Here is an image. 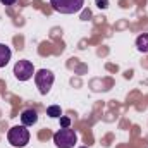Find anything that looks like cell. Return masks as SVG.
I'll list each match as a JSON object with an SVG mask.
<instances>
[{
	"label": "cell",
	"mask_w": 148,
	"mask_h": 148,
	"mask_svg": "<svg viewBox=\"0 0 148 148\" xmlns=\"http://www.w3.org/2000/svg\"><path fill=\"white\" fill-rule=\"evenodd\" d=\"M7 140L14 148H24L29 143V131L28 126L21 124V126H12L7 131Z\"/></svg>",
	"instance_id": "1"
},
{
	"label": "cell",
	"mask_w": 148,
	"mask_h": 148,
	"mask_svg": "<svg viewBox=\"0 0 148 148\" xmlns=\"http://www.w3.org/2000/svg\"><path fill=\"white\" fill-rule=\"evenodd\" d=\"M53 143L57 148H74L77 143V134L71 127H60L53 134Z\"/></svg>",
	"instance_id": "2"
},
{
	"label": "cell",
	"mask_w": 148,
	"mask_h": 148,
	"mask_svg": "<svg viewBox=\"0 0 148 148\" xmlns=\"http://www.w3.org/2000/svg\"><path fill=\"white\" fill-rule=\"evenodd\" d=\"M50 5L55 12L60 14H76L83 9L84 0H50Z\"/></svg>",
	"instance_id": "3"
},
{
	"label": "cell",
	"mask_w": 148,
	"mask_h": 148,
	"mask_svg": "<svg viewBox=\"0 0 148 148\" xmlns=\"http://www.w3.org/2000/svg\"><path fill=\"white\" fill-rule=\"evenodd\" d=\"M53 81H55V76H53V73L50 69H40V71L35 73V83H36L38 91L41 95H47L52 90Z\"/></svg>",
	"instance_id": "4"
},
{
	"label": "cell",
	"mask_w": 148,
	"mask_h": 148,
	"mask_svg": "<svg viewBox=\"0 0 148 148\" xmlns=\"http://www.w3.org/2000/svg\"><path fill=\"white\" fill-rule=\"evenodd\" d=\"M14 76L19 81H28L35 76V66L29 60H17L14 66Z\"/></svg>",
	"instance_id": "5"
},
{
	"label": "cell",
	"mask_w": 148,
	"mask_h": 148,
	"mask_svg": "<svg viewBox=\"0 0 148 148\" xmlns=\"http://www.w3.org/2000/svg\"><path fill=\"white\" fill-rule=\"evenodd\" d=\"M21 122L24 126H35L38 122V112L35 109H26L21 114Z\"/></svg>",
	"instance_id": "6"
},
{
	"label": "cell",
	"mask_w": 148,
	"mask_h": 148,
	"mask_svg": "<svg viewBox=\"0 0 148 148\" xmlns=\"http://www.w3.org/2000/svg\"><path fill=\"white\" fill-rule=\"evenodd\" d=\"M10 57H12L10 48H9L5 43H0V69H2V67H5V66L9 64Z\"/></svg>",
	"instance_id": "7"
},
{
	"label": "cell",
	"mask_w": 148,
	"mask_h": 148,
	"mask_svg": "<svg viewBox=\"0 0 148 148\" xmlns=\"http://www.w3.org/2000/svg\"><path fill=\"white\" fill-rule=\"evenodd\" d=\"M136 48L141 53H148V33H141L136 38Z\"/></svg>",
	"instance_id": "8"
},
{
	"label": "cell",
	"mask_w": 148,
	"mask_h": 148,
	"mask_svg": "<svg viewBox=\"0 0 148 148\" xmlns=\"http://www.w3.org/2000/svg\"><path fill=\"white\" fill-rule=\"evenodd\" d=\"M47 115L52 117V119H59V117L62 115V109H60L59 105H50V107L47 109Z\"/></svg>",
	"instance_id": "9"
},
{
	"label": "cell",
	"mask_w": 148,
	"mask_h": 148,
	"mask_svg": "<svg viewBox=\"0 0 148 148\" xmlns=\"http://www.w3.org/2000/svg\"><path fill=\"white\" fill-rule=\"evenodd\" d=\"M60 127H71V119L66 117V115H60Z\"/></svg>",
	"instance_id": "10"
},
{
	"label": "cell",
	"mask_w": 148,
	"mask_h": 148,
	"mask_svg": "<svg viewBox=\"0 0 148 148\" xmlns=\"http://www.w3.org/2000/svg\"><path fill=\"white\" fill-rule=\"evenodd\" d=\"M97 5H98L100 9H107V7H109V2H107V0H97Z\"/></svg>",
	"instance_id": "11"
},
{
	"label": "cell",
	"mask_w": 148,
	"mask_h": 148,
	"mask_svg": "<svg viewBox=\"0 0 148 148\" xmlns=\"http://www.w3.org/2000/svg\"><path fill=\"white\" fill-rule=\"evenodd\" d=\"M0 2H2L3 5H14V3H16L17 0H0Z\"/></svg>",
	"instance_id": "12"
},
{
	"label": "cell",
	"mask_w": 148,
	"mask_h": 148,
	"mask_svg": "<svg viewBox=\"0 0 148 148\" xmlns=\"http://www.w3.org/2000/svg\"><path fill=\"white\" fill-rule=\"evenodd\" d=\"M81 148H86V147H81Z\"/></svg>",
	"instance_id": "13"
}]
</instances>
